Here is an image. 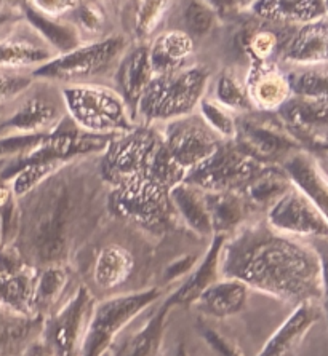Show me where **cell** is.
Here are the masks:
<instances>
[{
  "label": "cell",
  "instance_id": "28",
  "mask_svg": "<svg viewBox=\"0 0 328 356\" xmlns=\"http://www.w3.org/2000/svg\"><path fill=\"white\" fill-rule=\"evenodd\" d=\"M21 12H23L26 24L34 29L58 56L72 51L85 43L77 28L66 16L64 18H52V16H47L36 10L29 2L21 3Z\"/></svg>",
  "mask_w": 328,
  "mask_h": 356
},
{
  "label": "cell",
  "instance_id": "3",
  "mask_svg": "<svg viewBox=\"0 0 328 356\" xmlns=\"http://www.w3.org/2000/svg\"><path fill=\"white\" fill-rule=\"evenodd\" d=\"M221 141L198 114L165 123L148 176L170 191L185 182L218 149Z\"/></svg>",
  "mask_w": 328,
  "mask_h": 356
},
{
  "label": "cell",
  "instance_id": "38",
  "mask_svg": "<svg viewBox=\"0 0 328 356\" xmlns=\"http://www.w3.org/2000/svg\"><path fill=\"white\" fill-rule=\"evenodd\" d=\"M66 18L77 28L84 42L98 40L101 37H104L101 34H103L106 24V15L98 3L77 2L72 12L66 15Z\"/></svg>",
  "mask_w": 328,
  "mask_h": 356
},
{
  "label": "cell",
  "instance_id": "50",
  "mask_svg": "<svg viewBox=\"0 0 328 356\" xmlns=\"http://www.w3.org/2000/svg\"><path fill=\"white\" fill-rule=\"evenodd\" d=\"M0 168H2V161H0Z\"/></svg>",
  "mask_w": 328,
  "mask_h": 356
},
{
  "label": "cell",
  "instance_id": "25",
  "mask_svg": "<svg viewBox=\"0 0 328 356\" xmlns=\"http://www.w3.org/2000/svg\"><path fill=\"white\" fill-rule=\"evenodd\" d=\"M293 31L295 26L272 24L266 21L249 24L240 34V48L251 63H276Z\"/></svg>",
  "mask_w": 328,
  "mask_h": 356
},
{
  "label": "cell",
  "instance_id": "20",
  "mask_svg": "<svg viewBox=\"0 0 328 356\" xmlns=\"http://www.w3.org/2000/svg\"><path fill=\"white\" fill-rule=\"evenodd\" d=\"M154 77L155 74L150 66L146 43L139 42L138 45L128 48L116 69V91L130 107L133 117L139 99L143 98Z\"/></svg>",
  "mask_w": 328,
  "mask_h": 356
},
{
  "label": "cell",
  "instance_id": "36",
  "mask_svg": "<svg viewBox=\"0 0 328 356\" xmlns=\"http://www.w3.org/2000/svg\"><path fill=\"white\" fill-rule=\"evenodd\" d=\"M287 79L292 96L328 102V66L293 69Z\"/></svg>",
  "mask_w": 328,
  "mask_h": 356
},
{
  "label": "cell",
  "instance_id": "45",
  "mask_svg": "<svg viewBox=\"0 0 328 356\" xmlns=\"http://www.w3.org/2000/svg\"><path fill=\"white\" fill-rule=\"evenodd\" d=\"M23 12H21V3H0V31L5 28H12L23 23Z\"/></svg>",
  "mask_w": 328,
  "mask_h": 356
},
{
  "label": "cell",
  "instance_id": "47",
  "mask_svg": "<svg viewBox=\"0 0 328 356\" xmlns=\"http://www.w3.org/2000/svg\"><path fill=\"white\" fill-rule=\"evenodd\" d=\"M313 155L319 160L322 170H324L325 175L328 176V133H325L324 136H322L320 143L317 145L315 152Z\"/></svg>",
  "mask_w": 328,
  "mask_h": 356
},
{
  "label": "cell",
  "instance_id": "46",
  "mask_svg": "<svg viewBox=\"0 0 328 356\" xmlns=\"http://www.w3.org/2000/svg\"><path fill=\"white\" fill-rule=\"evenodd\" d=\"M197 261L198 257L197 256H185L178 259V261H175L173 264H170L169 268H166V280H176L180 277H185L187 272H191L192 268L197 266Z\"/></svg>",
  "mask_w": 328,
  "mask_h": 356
},
{
  "label": "cell",
  "instance_id": "24",
  "mask_svg": "<svg viewBox=\"0 0 328 356\" xmlns=\"http://www.w3.org/2000/svg\"><path fill=\"white\" fill-rule=\"evenodd\" d=\"M148 53L155 75L175 74L192 66L194 40L185 31H165L154 37L148 45Z\"/></svg>",
  "mask_w": 328,
  "mask_h": 356
},
{
  "label": "cell",
  "instance_id": "13",
  "mask_svg": "<svg viewBox=\"0 0 328 356\" xmlns=\"http://www.w3.org/2000/svg\"><path fill=\"white\" fill-rule=\"evenodd\" d=\"M66 117L61 88L34 85L16 102L12 114L0 122V131L3 134H48L55 131Z\"/></svg>",
  "mask_w": 328,
  "mask_h": 356
},
{
  "label": "cell",
  "instance_id": "35",
  "mask_svg": "<svg viewBox=\"0 0 328 356\" xmlns=\"http://www.w3.org/2000/svg\"><path fill=\"white\" fill-rule=\"evenodd\" d=\"M214 101L224 109H228L233 114H247L251 112V106L247 96L245 82H242L240 77L235 74L233 69H224L218 74L214 80L213 88Z\"/></svg>",
  "mask_w": 328,
  "mask_h": 356
},
{
  "label": "cell",
  "instance_id": "34",
  "mask_svg": "<svg viewBox=\"0 0 328 356\" xmlns=\"http://www.w3.org/2000/svg\"><path fill=\"white\" fill-rule=\"evenodd\" d=\"M293 187V182L282 166H265L258 175L239 192L251 209H266Z\"/></svg>",
  "mask_w": 328,
  "mask_h": 356
},
{
  "label": "cell",
  "instance_id": "42",
  "mask_svg": "<svg viewBox=\"0 0 328 356\" xmlns=\"http://www.w3.org/2000/svg\"><path fill=\"white\" fill-rule=\"evenodd\" d=\"M311 246L314 248L320 261V270H322V299L320 307L322 314L325 315L328 323V240L325 238H315L311 240Z\"/></svg>",
  "mask_w": 328,
  "mask_h": 356
},
{
  "label": "cell",
  "instance_id": "1",
  "mask_svg": "<svg viewBox=\"0 0 328 356\" xmlns=\"http://www.w3.org/2000/svg\"><path fill=\"white\" fill-rule=\"evenodd\" d=\"M107 195L100 155L61 166L18 200V234L12 246L36 270L69 266L107 213Z\"/></svg>",
  "mask_w": 328,
  "mask_h": 356
},
{
  "label": "cell",
  "instance_id": "19",
  "mask_svg": "<svg viewBox=\"0 0 328 356\" xmlns=\"http://www.w3.org/2000/svg\"><path fill=\"white\" fill-rule=\"evenodd\" d=\"M290 181L309 198L328 222V176L313 154L298 150L281 165Z\"/></svg>",
  "mask_w": 328,
  "mask_h": 356
},
{
  "label": "cell",
  "instance_id": "11",
  "mask_svg": "<svg viewBox=\"0 0 328 356\" xmlns=\"http://www.w3.org/2000/svg\"><path fill=\"white\" fill-rule=\"evenodd\" d=\"M96 305V299L87 284H79L74 294L44 320L40 341L55 356H80Z\"/></svg>",
  "mask_w": 328,
  "mask_h": 356
},
{
  "label": "cell",
  "instance_id": "17",
  "mask_svg": "<svg viewBox=\"0 0 328 356\" xmlns=\"http://www.w3.org/2000/svg\"><path fill=\"white\" fill-rule=\"evenodd\" d=\"M279 61L295 69L328 66V15L295 28Z\"/></svg>",
  "mask_w": 328,
  "mask_h": 356
},
{
  "label": "cell",
  "instance_id": "27",
  "mask_svg": "<svg viewBox=\"0 0 328 356\" xmlns=\"http://www.w3.org/2000/svg\"><path fill=\"white\" fill-rule=\"evenodd\" d=\"M224 241L226 236L223 235L213 236L202 262L197 264L192 273H189V277L185 280V283L169 296V300L173 304V307L192 305L203 291L217 283L218 280H221V275H219V257H221Z\"/></svg>",
  "mask_w": 328,
  "mask_h": 356
},
{
  "label": "cell",
  "instance_id": "12",
  "mask_svg": "<svg viewBox=\"0 0 328 356\" xmlns=\"http://www.w3.org/2000/svg\"><path fill=\"white\" fill-rule=\"evenodd\" d=\"M265 166L245 154L234 141H221L185 182L205 192H240Z\"/></svg>",
  "mask_w": 328,
  "mask_h": 356
},
{
  "label": "cell",
  "instance_id": "39",
  "mask_svg": "<svg viewBox=\"0 0 328 356\" xmlns=\"http://www.w3.org/2000/svg\"><path fill=\"white\" fill-rule=\"evenodd\" d=\"M198 115L205 125L221 138L223 141H234L235 138V117L233 112L224 109L217 101L212 98H203L198 104Z\"/></svg>",
  "mask_w": 328,
  "mask_h": 356
},
{
  "label": "cell",
  "instance_id": "15",
  "mask_svg": "<svg viewBox=\"0 0 328 356\" xmlns=\"http://www.w3.org/2000/svg\"><path fill=\"white\" fill-rule=\"evenodd\" d=\"M36 273V268L24 261L15 246H0V307L13 314L32 316Z\"/></svg>",
  "mask_w": 328,
  "mask_h": 356
},
{
  "label": "cell",
  "instance_id": "29",
  "mask_svg": "<svg viewBox=\"0 0 328 356\" xmlns=\"http://www.w3.org/2000/svg\"><path fill=\"white\" fill-rule=\"evenodd\" d=\"M134 270V257L127 248L117 243L104 245L91 266V282L98 291L120 289Z\"/></svg>",
  "mask_w": 328,
  "mask_h": 356
},
{
  "label": "cell",
  "instance_id": "44",
  "mask_svg": "<svg viewBox=\"0 0 328 356\" xmlns=\"http://www.w3.org/2000/svg\"><path fill=\"white\" fill-rule=\"evenodd\" d=\"M36 10L52 18H64L69 12H72L75 3L72 0H36L29 2Z\"/></svg>",
  "mask_w": 328,
  "mask_h": 356
},
{
  "label": "cell",
  "instance_id": "48",
  "mask_svg": "<svg viewBox=\"0 0 328 356\" xmlns=\"http://www.w3.org/2000/svg\"><path fill=\"white\" fill-rule=\"evenodd\" d=\"M21 356H55V355L50 352V348H48L39 337V339H36V341L24 350V353Z\"/></svg>",
  "mask_w": 328,
  "mask_h": 356
},
{
  "label": "cell",
  "instance_id": "6",
  "mask_svg": "<svg viewBox=\"0 0 328 356\" xmlns=\"http://www.w3.org/2000/svg\"><path fill=\"white\" fill-rule=\"evenodd\" d=\"M130 48V40L123 34L104 35L98 40L85 42L75 50L53 58L50 63L32 71V77L40 82L79 85L95 83L119 66L122 56Z\"/></svg>",
  "mask_w": 328,
  "mask_h": 356
},
{
  "label": "cell",
  "instance_id": "9",
  "mask_svg": "<svg viewBox=\"0 0 328 356\" xmlns=\"http://www.w3.org/2000/svg\"><path fill=\"white\" fill-rule=\"evenodd\" d=\"M160 144V129L150 125L136 127L114 136L100 155V171L109 187L146 176Z\"/></svg>",
  "mask_w": 328,
  "mask_h": 356
},
{
  "label": "cell",
  "instance_id": "2",
  "mask_svg": "<svg viewBox=\"0 0 328 356\" xmlns=\"http://www.w3.org/2000/svg\"><path fill=\"white\" fill-rule=\"evenodd\" d=\"M219 275L295 307L322 299L320 261L314 248L274 230L266 220H247L226 236Z\"/></svg>",
  "mask_w": 328,
  "mask_h": 356
},
{
  "label": "cell",
  "instance_id": "40",
  "mask_svg": "<svg viewBox=\"0 0 328 356\" xmlns=\"http://www.w3.org/2000/svg\"><path fill=\"white\" fill-rule=\"evenodd\" d=\"M218 15L214 12L212 2H198L192 0L185 5L182 10V23L185 32L191 37H205L217 24Z\"/></svg>",
  "mask_w": 328,
  "mask_h": 356
},
{
  "label": "cell",
  "instance_id": "26",
  "mask_svg": "<svg viewBox=\"0 0 328 356\" xmlns=\"http://www.w3.org/2000/svg\"><path fill=\"white\" fill-rule=\"evenodd\" d=\"M250 289L237 280L221 278L203 291L192 305L203 316L224 320L245 309Z\"/></svg>",
  "mask_w": 328,
  "mask_h": 356
},
{
  "label": "cell",
  "instance_id": "49",
  "mask_svg": "<svg viewBox=\"0 0 328 356\" xmlns=\"http://www.w3.org/2000/svg\"><path fill=\"white\" fill-rule=\"evenodd\" d=\"M325 10H327V15H328V2H325Z\"/></svg>",
  "mask_w": 328,
  "mask_h": 356
},
{
  "label": "cell",
  "instance_id": "7",
  "mask_svg": "<svg viewBox=\"0 0 328 356\" xmlns=\"http://www.w3.org/2000/svg\"><path fill=\"white\" fill-rule=\"evenodd\" d=\"M107 213L155 236L165 235L178 219L169 188L157 184L148 175L109 187Z\"/></svg>",
  "mask_w": 328,
  "mask_h": 356
},
{
  "label": "cell",
  "instance_id": "5",
  "mask_svg": "<svg viewBox=\"0 0 328 356\" xmlns=\"http://www.w3.org/2000/svg\"><path fill=\"white\" fill-rule=\"evenodd\" d=\"M68 118L80 131L95 136H119L136 127L130 107L114 88L100 83L61 88Z\"/></svg>",
  "mask_w": 328,
  "mask_h": 356
},
{
  "label": "cell",
  "instance_id": "23",
  "mask_svg": "<svg viewBox=\"0 0 328 356\" xmlns=\"http://www.w3.org/2000/svg\"><path fill=\"white\" fill-rule=\"evenodd\" d=\"M71 288L72 275L69 266H52L39 268L36 273L34 293H32L31 302L32 316L45 320V318L55 314L64 302L74 294H68V291Z\"/></svg>",
  "mask_w": 328,
  "mask_h": 356
},
{
  "label": "cell",
  "instance_id": "4",
  "mask_svg": "<svg viewBox=\"0 0 328 356\" xmlns=\"http://www.w3.org/2000/svg\"><path fill=\"white\" fill-rule=\"evenodd\" d=\"M210 74L205 66H192L180 72L155 75L134 111V122L141 125H165L192 115L208 88Z\"/></svg>",
  "mask_w": 328,
  "mask_h": 356
},
{
  "label": "cell",
  "instance_id": "31",
  "mask_svg": "<svg viewBox=\"0 0 328 356\" xmlns=\"http://www.w3.org/2000/svg\"><path fill=\"white\" fill-rule=\"evenodd\" d=\"M250 10L258 19L281 26H301L327 16L325 2L306 0V2H290V0H256L250 2Z\"/></svg>",
  "mask_w": 328,
  "mask_h": 356
},
{
  "label": "cell",
  "instance_id": "8",
  "mask_svg": "<svg viewBox=\"0 0 328 356\" xmlns=\"http://www.w3.org/2000/svg\"><path fill=\"white\" fill-rule=\"evenodd\" d=\"M162 298V289L149 288L107 298L95 305L80 356H104L119 334L130 323Z\"/></svg>",
  "mask_w": 328,
  "mask_h": 356
},
{
  "label": "cell",
  "instance_id": "32",
  "mask_svg": "<svg viewBox=\"0 0 328 356\" xmlns=\"http://www.w3.org/2000/svg\"><path fill=\"white\" fill-rule=\"evenodd\" d=\"M44 320L13 314L0 307V356H21L40 337Z\"/></svg>",
  "mask_w": 328,
  "mask_h": 356
},
{
  "label": "cell",
  "instance_id": "41",
  "mask_svg": "<svg viewBox=\"0 0 328 356\" xmlns=\"http://www.w3.org/2000/svg\"><path fill=\"white\" fill-rule=\"evenodd\" d=\"M32 74L0 69V107L18 102L36 85Z\"/></svg>",
  "mask_w": 328,
  "mask_h": 356
},
{
  "label": "cell",
  "instance_id": "43",
  "mask_svg": "<svg viewBox=\"0 0 328 356\" xmlns=\"http://www.w3.org/2000/svg\"><path fill=\"white\" fill-rule=\"evenodd\" d=\"M201 334L205 337L207 343L212 347L214 352H217L219 356H242L239 352V348L235 347L234 343H231L228 339L221 336L218 331H214L213 327L202 325L201 326Z\"/></svg>",
  "mask_w": 328,
  "mask_h": 356
},
{
  "label": "cell",
  "instance_id": "16",
  "mask_svg": "<svg viewBox=\"0 0 328 356\" xmlns=\"http://www.w3.org/2000/svg\"><path fill=\"white\" fill-rule=\"evenodd\" d=\"M245 88L251 111L265 114H277L292 98L287 74H283L276 63H251Z\"/></svg>",
  "mask_w": 328,
  "mask_h": 356
},
{
  "label": "cell",
  "instance_id": "33",
  "mask_svg": "<svg viewBox=\"0 0 328 356\" xmlns=\"http://www.w3.org/2000/svg\"><path fill=\"white\" fill-rule=\"evenodd\" d=\"M214 235L229 236L247 222L250 204L239 192H207Z\"/></svg>",
  "mask_w": 328,
  "mask_h": 356
},
{
  "label": "cell",
  "instance_id": "37",
  "mask_svg": "<svg viewBox=\"0 0 328 356\" xmlns=\"http://www.w3.org/2000/svg\"><path fill=\"white\" fill-rule=\"evenodd\" d=\"M130 5L133 7L130 16L132 34L143 43L144 39L153 35L155 29L164 23L171 3L146 0V2H133Z\"/></svg>",
  "mask_w": 328,
  "mask_h": 356
},
{
  "label": "cell",
  "instance_id": "10",
  "mask_svg": "<svg viewBox=\"0 0 328 356\" xmlns=\"http://www.w3.org/2000/svg\"><path fill=\"white\" fill-rule=\"evenodd\" d=\"M234 143L266 166H281L290 155L303 150L276 114L255 111L235 117Z\"/></svg>",
  "mask_w": 328,
  "mask_h": 356
},
{
  "label": "cell",
  "instance_id": "18",
  "mask_svg": "<svg viewBox=\"0 0 328 356\" xmlns=\"http://www.w3.org/2000/svg\"><path fill=\"white\" fill-rule=\"evenodd\" d=\"M322 315L320 302H304L297 305L263 345L258 356H293Z\"/></svg>",
  "mask_w": 328,
  "mask_h": 356
},
{
  "label": "cell",
  "instance_id": "21",
  "mask_svg": "<svg viewBox=\"0 0 328 356\" xmlns=\"http://www.w3.org/2000/svg\"><path fill=\"white\" fill-rule=\"evenodd\" d=\"M58 55L50 45L40 39L37 32L29 28L26 35L10 32L0 39V69L2 71H23V69H39L50 63Z\"/></svg>",
  "mask_w": 328,
  "mask_h": 356
},
{
  "label": "cell",
  "instance_id": "22",
  "mask_svg": "<svg viewBox=\"0 0 328 356\" xmlns=\"http://www.w3.org/2000/svg\"><path fill=\"white\" fill-rule=\"evenodd\" d=\"M173 304L166 298L144 325L112 345L111 356H164V339Z\"/></svg>",
  "mask_w": 328,
  "mask_h": 356
},
{
  "label": "cell",
  "instance_id": "30",
  "mask_svg": "<svg viewBox=\"0 0 328 356\" xmlns=\"http://www.w3.org/2000/svg\"><path fill=\"white\" fill-rule=\"evenodd\" d=\"M170 202L173 204L176 218H180L187 229L198 236L213 238L212 218L208 211V193L205 191L181 182L170 188Z\"/></svg>",
  "mask_w": 328,
  "mask_h": 356
},
{
  "label": "cell",
  "instance_id": "14",
  "mask_svg": "<svg viewBox=\"0 0 328 356\" xmlns=\"http://www.w3.org/2000/svg\"><path fill=\"white\" fill-rule=\"evenodd\" d=\"M266 222L274 230L298 240H328L324 216L295 186L266 209Z\"/></svg>",
  "mask_w": 328,
  "mask_h": 356
}]
</instances>
